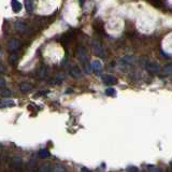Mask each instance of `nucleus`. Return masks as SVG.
Segmentation results:
<instances>
[{
    "label": "nucleus",
    "instance_id": "nucleus-8",
    "mask_svg": "<svg viewBox=\"0 0 172 172\" xmlns=\"http://www.w3.org/2000/svg\"><path fill=\"white\" fill-rule=\"evenodd\" d=\"M46 72H47L46 66H45V65H40L39 68L37 69V71H35V74H37V76H38L39 79H43L46 76Z\"/></svg>",
    "mask_w": 172,
    "mask_h": 172
},
{
    "label": "nucleus",
    "instance_id": "nucleus-12",
    "mask_svg": "<svg viewBox=\"0 0 172 172\" xmlns=\"http://www.w3.org/2000/svg\"><path fill=\"white\" fill-rule=\"evenodd\" d=\"M11 7H12V10L14 13H17L22 10V3L19 1H16V0H13L11 1Z\"/></svg>",
    "mask_w": 172,
    "mask_h": 172
},
{
    "label": "nucleus",
    "instance_id": "nucleus-13",
    "mask_svg": "<svg viewBox=\"0 0 172 172\" xmlns=\"http://www.w3.org/2000/svg\"><path fill=\"white\" fill-rule=\"evenodd\" d=\"M64 79H65L64 73H58V74H57V76H55L52 81H51V83H53V84H60V83L64 81Z\"/></svg>",
    "mask_w": 172,
    "mask_h": 172
},
{
    "label": "nucleus",
    "instance_id": "nucleus-22",
    "mask_svg": "<svg viewBox=\"0 0 172 172\" xmlns=\"http://www.w3.org/2000/svg\"><path fill=\"white\" fill-rule=\"evenodd\" d=\"M27 169L29 170V172H35L37 168H35V161L31 160L30 163H28V166H27Z\"/></svg>",
    "mask_w": 172,
    "mask_h": 172
},
{
    "label": "nucleus",
    "instance_id": "nucleus-17",
    "mask_svg": "<svg viewBox=\"0 0 172 172\" xmlns=\"http://www.w3.org/2000/svg\"><path fill=\"white\" fill-rule=\"evenodd\" d=\"M16 28H17V30H19L21 32H24L27 28L26 23H24V22H22V21L16 22Z\"/></svg>",
    "mask_w": 172,
    "mask_h": 172
},
{
    "label": "nucleus",
    "instance_id": "nucleus-2",
    "mask_svg": "<svg viewBox=\"0 0 172 172\" xmlns=\"http://www.w3.org/2000/svg\"><path fill=\"white\" fill-rule=\"evenodd\" d=\"M92 49L94 51V54L97 57H100V58H103L106 56V51H104V47L102 46L101 42L97 39H93L92 40Z\"/></svg>",
    "mask_w": 172,
    "mask_h": 172
},
{
    "label": "nucleus",
    "instance_id": "nucleus-26",
    "mask_svg": "<svg viewBox=\"0 0 172 172\" xmlns=\"http://www.w3.org/2000/svg\"><path fill=\"white\" fill-rule=\"evenodd\" d=\"M5 85V80L2 78V76H0V88H2L3 89Z\"/></svg>",
    "mask_w": 172,
    "mask_h": 172
},
{
    "label": "nucleus",
    "instance_id": "nucleus-23",
    "mask_svg": "<svg viewBox=\"0 0 172 172\" xmlns=\"http://www.w3.org/2000/svg\"><path fill=\"white\" fill-rule=\"evenodd\" d=\"M53 172H66V169H65L62 166L56 165L54 168H53Z\"/></svg>",
    "mask_w": 172,
    "mask_h": 172
},
{
    "label": "nucleus",
    "instance_id": "nucleus-10",
    "mask_svg": "<svg viewBox=\"0 0 172 172\" xmlns=\"http://www.w3.org/2000/svg\"><path fill=\"white\" fill-rule=\"evenodd\" d=\"M70 74H71V76H73L74 79H79L82 76V71H81V69L79 68V67L74 66L70 70Z\"/></svg>",
    "mask_w": 172,
    "mask_h": 172
},
{
    "label": "nucleus",
    "instance_id": "nucleus-19",
    "mask_svg": "<svg viewBox=\"0 0 172 172\" xmlns=\"http://www.w3.org/2000/svg\"><path fill=\"white\" fill-rule=\"evenodd\" d=\"M38 172H50V165L49 164H42L39 166Z\"/></svg>",
    "mask_w": 172,
    "mask_h": 172
},
{
    "label": "nucleus",
    "instance_id": "nucleus-9",
    "mask_svg": "<svg viewBox=\"0 0 172 172\" xmlns=\"http://www.w3.org/2000/svg\"><path fill=\"white\" fill-rule=\"evenodd\" d=\"M102 81L106 85H113L117 83V79L113 76H102Z\"/></svg>",
    "mask_w": 172,
    "mask_h": 172
},
{
    "label": "nucleus",
    "instance_id": "nucleus-16",
    "mask_svg": "<svg viewBox=\"0 0 172 172\" xmlns=\"http://www.w3.org/2000/svg\"><path fill=\"white\" fill-rule=\"evenodd\" d=\"M14 101L13 100H2L0 101V108H8V106H14Z\"/></svg>",
    "mask_w": 172,
    "mask_h": 172
},
{
    "label": "nucleus",
    "instance_id": "nucleus-1",
    "mask_svg": "<svg viewBox=\"0 0 172 172\" xmlns=\"http://www.w3.org/2000/svg\"><path fill=\"white\" fill-rule=\"evenodd\" d=\"M76 57H78L79 61L82 65L83 69L86 73H89L92 68H90V64H89V59H88V55L86 52V49L84 46H79L76 49Z\"/></svg>",
    "mask_w": 172,
    "mask_h": 172
},
{
    "label": "nucleus",
    "instance_id": "nucleus-29",
    "mask_svg": "<svg viewBox=\"0 0 172 172\" xmlns=\"http://www.w3.org/2000/svg\"><path fill=\"white\" fill-rule=\"evenodd\" d=\"M170 172H172V163H171V165H170Z\"/></svg>",
    "mask_w": 172,
    "mask_h": 172
},
{
    "label": "nucleus",
    "instance_id": "nucleus-4",
    "mask_svg": "<svg viewBox=\"0 0 172 172\" xmlns=\"http://www.w3.org/2000/svg\"><path fill=\"white\" fill-rule=\"evenodd\" d=\"M134 62V57L131 55H126V56L122 57V58L118 60V65L122 68H126V67L130 66Z\"/></svg>",
    "mask_w": 172,
    "mask_h": 172
},
{
    "label": "nucleus",
    "instance_id": "nucleus-15",
    "mask_svg": "<svg viewBox=\"0 0 172 172\" xmlns=\"http://www.w3.org/2000/svg\"><path fill=\"white\" fill-rule=\"evenodd\" d=\"M17 61H19V57H17V55L11 54L9 56V64L11 65V66H16Z\"/></svg>",
    "mask_w": 172,
    "mask_h": 172
},
{
    "label": "nucleus",
    "instance_id": "nucleus-5",
    "mask_svg": "<svg viewBox=\"0 0 172 172\" xmlns=\"http://www.w3.org/2000/svg\"><path fill=\"white\" fill-rule=\"evenodd\" d=\"M23 167V160L21 157H14L11 161V168L14 172H21Z\"/></svg>",
    "mask_w": 172,
    "mask_h": 172
},
{
    "label": "nucleus",
    "instance_id": "nucleus-3",
    "mask_svg": "<svg viewBox=\"0 0 172 172\" xmlns=\"http://www.w3.org/2000/svg\"><path fill=\"white\" fill-rule=\"evenodd\" d=\"M145 69L149 71V73H151V74H156V73L159 72L160 67H159V65H158L156 61H146Z\"/></svg>",
    "mask_w": 172,
    "mask_h": 172
},
{
    "label": "nucleus",
    "instance_id": "nucleus-6",
    "mask_svg": "<svg viewBox=\"0 0 172 172\" xmlns=\"http://www.w3.org/2000/svg\"><path fill=\"white\" fill-rule=\"evenodd\" d=\"M19 46H21V42H19V39L12 38L10 39L9 42H8V49H9V51H11V52H15L16 50H19Z\"/></svg>",
    "mask_w": 172,
    "mask_h": 172
},
{
    "label": "nucleus",
    "instance_id": "nucleus-18",
    "mask_svg": "<svg viewBox=\"0 0 172 172\" xmlns=\"http://www.w3.org/2000/svg\"><path fill=\"white\" fill-rule=\"evenodd\" d=\"M38 156L40 158H42V159H45V158L50 157V152L47 151V150L43 149V150H40L38 153Z\"/></svg>",
    "mask_w": 172,
    "mask_h": 172
},
{
    "label": "nucleus",
    "instance_id": "nucleus-24",
    "mask_svg": "<svg viewBox=\"0 0 172 172\" xmlns=\"http://www.w3.org/2000/svg\"><path fill=\"white\" fill-rule=\"evenodd\" d=\"M106 94L108 95V96H115V94H116V90L114 89V88L110 87V88H108V89L106 90Z\"/></svg>",
    "mask_w": 172,
    "mask_h": 172
},
{
    "label": "nucleus",
    "instance_id": "nucleus-21",
    "mask_svg": "<svg viewBox=\"0 0 172 172\" xmlns=\"http://www.w3.org/2000/svg\"><path fill=\"white\" fill-rule=\"evenodd\" d=\"M12 95V92L10 89H8V88H3V89L0 90V96L2 97H9Z\"/></svg>",
    "mask_w": 172,
    "mask_h": 172
},
{
    "label": "nucleus",
    "instance_id": "nucleus-14",
    "mask_svg": "<svg viewBox=\"0 0 172 172\" xmlns=\"http://www.w3.org/2000/svg\"><path fill=\"white\" fill-rule=\"evenodd\" d=\"M19 89L23 93L29 92V90L32 89V85H31L30 83H22V84L19 85Z\"/></svg>",
    "mask_w": 172,
    "mask_h": 172
},
{
    "label": "nucleus",
    "instance_id": "nucleus-11",
    "mask_svg": "<svg viewBox=\"0 0 172 172\" xmlns=\"http://www.w3.org/2000/svg\"><path fill=\"white\" fill-rule=\"evenodd\" d=\"M161 74L164 76H171L172 74V64H166L161 68Z\"/></svg>",
    "mask_w": 172,
    "mask_h": 172
},
{
    "label": "nucleus",
    "instance_id": "nucleus-25",
    "mask_svg": "<svg viewBox=\"0 0 172 172\" xmlns=\"http://www.w3.org/2000/svg\"><path fill=\"white\" fill-rule=\"evenodd\" d=\"M125 172H139V169L137 167H134V166H130V167L126 168Z\"/></svg>",
    "mask_w": 172,
    "mask_h": 172
},
{
    "label": "nucleus",
    "instance_id": "nucleus-20",
    "mask_svg": "<svg viewBox=\"0 0 172 172\" xmlns=\"http://www.w3.org/2000/svg\"><path fill=\"white\" fill-rule=\"evenodd\" d=\"M25 7H26L27 12L31 13L33 11V2L32 1H25Z\"/></svg>",
    "mask_w": 172,
    "mask_h": 172
},
{
    "label": "nucleus",
    "instance_id": "nucleus-28",
    "mask_svg": "<svg viewBox=\"0 0 172 172\" xmlns=\"http://www.w3.org/2000/svg\"><path fill=\"white\" fill-rule=\"evenodd\" d=\"M81 172H90V170L87 169V168H82V169H81Z\"/></svg>",
    "mask_w": 172,
    "mask_h": 172
},
{
    "label": "nucleus",
    "instance_id": "nucleus-30",
    "mask_svg": "<svg viewBox=\"0 0 172 172\" xmlns=\"http://www.w3.org/2000/svg\"><path fill=\"white\" fill-rule=\"evenodd\" d=\"M1 55H2V53H1V51H0V58H1Z\"/></svg>",
    "mask_w": 172,
    "mask_h": 172
},
{
    "label": "nucleus",
    "instance_id": "nucleus-27",
    "mask_svg": "<svg viewBox=\"0 0 172 172\" xmlns=\"http://www.w3.org/2000/svg\"><path fill=\"white\" fill-rule=\"evenodd\" d=\"M151 172H163V170H161V169H158V168H155V169L151 170Z\"/></svg>",
    "mask_w": 172,
    "mask_h": 172
},
{
    "label": "nucleus",
    "instance_id": "nucleus-7",
    "mask_svg": "<svg viewBox=\"0 0 172 172\" xmlns=\"http://www.w3.org/2000/svg\"><path fill=\"white\" fill-rule=\"evenodd\" d=\"M90 68H92V70H94L95 73L99 74V73L102 71L103 66H102L101 61L100 60H94V61H92V64H90Z\"/></svg>",
    "mask_w": 172,
    "mask_h": 172
}]
</instances>
